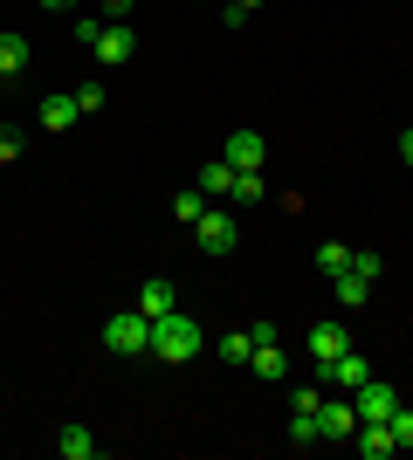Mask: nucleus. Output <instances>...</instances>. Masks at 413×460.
<instances>
[{
	"instance_id": "1",
	"label": "nucleus",
	"mask_w": 413,
	"mask_h": 460,
	"mask_svg": "<svg viewBox=\"0 0 413 460\" xmlns=\"http://www.w3.org/2000/svg\"><path fill=\"white\" fill-rule=\"evenodd\" d=\"M200 344H207V330H200L186 309L152 316V358H158V365H186V358H200Z\"/></svg>"
},
{
	"instance_id": "2",
	"label": "nucleus",
	"mask_w": 413,
	"mask_h": 460,
	"mask_svg": "<svg viewBox=\"0 0 413 460\" xmlns=\"http://www.w3.org/2000/svg\"><path fill=\"white\" fill-rule=\"evenodd\" d=\"M103 350H111V358H145V350H152V316H145V309H118V316L103 323Z\"/></svg>"
},
{
	"instance_id": "3",
	"label": "nucleus",
	"mask_w": 413,
	"mask_h": 460,
	"mask_svg": "<svg viewBox=\"0 0 413 460\" xmlns=\"http://www.w3.org/2000/svg\"><path fill=\"white\" fill-rule=\"evenodd\" d=\"M193 241H200V254H235V248H241L235 207H207V213L193 220Z\"/></svg>"
},
{
	"instance_id": "4",
	"label": "nucleus",
	"mask_w": 413,
	"mask_h": 460,
	"mask_svg": "<svg viewBox=\"0 0 413 460\" xmlns=\"http://www.w3.org/2000/svg\"><path fill=\"white\" fill-rule=\"evenodd\" d=\"M352 405H358V420H393L400 392H393V385H379V378H365V385H352Z\"/></svg>"
},
{
	"instance_id": "5",
	"label": "nucleus",
	"mask_w": 413,
	"mask_h": 460,
	"mask_svg": "<svg viewBox=\"0 0 413 460\" xmlns=\"http://www.w3.org/2000/svg\"><path fill=\"white\" fill-rule=\"evenodd\" d=\"M228 165L235 172H262V158H269V145H262V131H228Z\"/></svg>"
},
{
	"instance_id": "6",
	"label": "nucleus",
	"mask_w": 413,
	"mask_h": 460,
	"mask_svg": "<svg viewBox=\"0 0 413 460\" xmlns=\"http://www.w3.org/2000/svg\"><path fill=\"white\" fill-rule=\"evenodd\" d=\"M317 433H324V440H352V433H358V405L324 399V405H317Z\"/></svg>"
},
{
	"instance_id": "7",
	"label": "nucleus",
	"mask_w": 413,
	"mask_h": 460,
	"mask_svg": "<svg viewBox=\"0 0 413 460\" xmlns=\"http://www.w3.org/2000/svg\"><path fill=\"white\" fill-rule=\"evenodd\" d=\"M352 447H358L365 460H393V454H400V447H393V426H386V420H358Z\"/></svg>"
},
{
	"instance_id": "8",
	"label": "nucleus",
	"mask_w": 413,
	"mask_h": 460,
	"mask_svg": "<svg viewBox=\"0 0 413 460\" xmlns=\"http://www.w3.org/2000/svg\"><path fill=\"white\" fill-rule=\"evenodd\" d=\"M131 56H138V35L124 28V21H103V35H97V62H111V69H118V62H131Z\"/></svg>"
},
{
	"instance_id": "9",
	"label": "nucleus",
	"mask_w": 413,
	"mask_h": 460,
	"mask_svg": "<svg viewBox=\"0 0 413 460\" xmlns=\"http://www.w3.org/2000/svg\"><path fill=\"white\" fill-rule=\"evenodd\" d=\"M303 344H310V365H331L337 350H352V330H345V323H317Z\"/></svg>"
},
{
	"instance_id": "10",
	"label": "nucleus",
	"mask_w": 413,
	"mask_h": 460,
	"mask_svg": "<svg viewBox=\"0 0 413 460\" xmlns=\"http://www.w3.org/2000/svg\"><path fill=\"white\" fill-rule=\"evenodd\" d=\"M76 117H83L76 90H56V96H41V131H69Z\"/></svg>"
},
{
	"instance_id": "11",
	"label": "nucleus",
	"mask_w": 413,
	"mask_h": 460,
	"mask_svg": "<svg viewBox=\"0 0 413 460\" xmlns=\"http://www.w3.org/2000/svg\"><path fill=\"white\" fill-rule=\"evenodd\" d=\"M373 282H379V275H365V269L352 261V269L337 275V303H345V309H365V303H373Z\"/></svg>"
},
{
	"instance_id": "12",
	"label": "nucleus",
	"mask_w": 413,
	"mask_h": 460,
	"mask_svg": "<svg viewBox=\"0 0 413 460\" xmlns=\"http://www.w3.org/2000/svg\"><path fill=\"white\" fill-rule=\"evenodd\" d=\"M248 371H256L262 385H283V378H290V358H283V344H256V358H248Z\"/></svg>"
},
{
	"instance_id": "13",
	"label": "nucleus",
	"mask_w": 413,
	"mask_h": 460,
	"mask_svg": "<svg viewBox=\"0 0 413 460\" xmlns=\"http://www.w3.org/2000/svg\"><path fill=\"white\" fill-rule=\"evenodd\" d=\"M56 454H62V460H90V454H97V433L69 420V426H62V433H56Z\"/></svg>"
},
{
	"instance_id": "14",
	"label": "nucleus",
	"mask_w": 413,
	"mask_h": 460,
	"mask_svg": "<svg viewBox=\"0 0 413 460\" xmlns=\"http://www.w3.org/2000/svg\"><path fill=\"white\" fill-rule=\"evenodd\" d=\"M138 309H145V316H166V309H179V296H173V282H166V275H152V282L138 288Z\"/></svg>"
},
{
	"instance_id": "15",
	"label": "nucleus",
	"mask_w": 413,
	"mask_h": 460,
	"mask_svg": "<svg viewBox=\"0 0 413 460\" xmlns=\"http://www.w3.org/2000/svg\"><path fill=\"white\" fill-rule=\"evenodd\" d=\"M228 207H235V213L262 207V172H235V186H228Z\"/></svg>"
},
{
	"instance_id": "16",
	"label": "nucleus",
	"mask_w": 413,
	"mask_h": 460,
	"mask_svg": "<svg viewBox=\"0 0 413 460\" xmlns=\"http://www.w3.org/2000/svg\"><path fill=\"white\" fill-rule=\"evenodd\" d=\"M248 358H256V337H248V330H228V337H220V365H248Z\"/></svg>"
},
{
	"instance_id": "17",
	"label": "nucleus",
	"mask_w": 413,
	"mask_h": 460,
	"mask_svg": "<svg viewBox=\"0 0 413 460\" xmlns=\"http://www.w3.org/2000/svg\"><path fill=\"white\" fill-rule=\"evenodd\" d=\"M28 69V41L21 35H0V76H21Z\"/></svg>"
},
{
	"instance_id": "18",
	"label": "nucleus",
	"mask_w": 413,
	"mask_h": 460,
	"mask_svg": "<svg viewBox=\"0 0 413 460\" xmlns=\"http://www.w3.org/2000/svg\"><path fill=\"white\" fill-rule=\"evenodd\" d=\"M228 186H235V165H228V158L200 172V192H207V199H228Z\"/></svg>"
},
{
	"instance_id": "19",
	"label": "nucleus",
	"mask_w": 413,
	"mask_h": 460,
	"mask_svg": "<svg viewBox=\"0 0 413 460\" xmlns=\"http://www.w3.org/2000/svg\"><path fill=\"white\" fill-rule=\"evenodd\" d=\"M317 269H324V275H345V269H352V248H345V241H324V248H317Z\"/></svg>"
},
{
	"instance_id": "20",
	"label": "nucleus",
	"mask_w": 413,
	"mask_h": 460,
	"mask_svg": "<svg viewBox=\"0 0 413 460\" xmlns=\"http://www.w3.org/2000/svg\"><path fill=\"white\" fill-rule=\"evenodd\" d=\"M200 213H207V192H200V186H186V192L173 199V220H200Z\"/></svg>"
},
{
	"instance_id": "21",
	"label": "nucleus",
	"mask_w": 413,
	"mask_h": 460,
	"mask_svg": "<svg viewBox=\"0 0 413 460\" xmlns=\"http://www.w3.org/2000/svg\"><path fill=\"white\" fill-rule=\"evenodd\" d=\"M290 440L296 447H317V440H324V433H317V412H296V420H290Z\"/></svg>"
},
{
	"instance_id": "22",
	"label": "nucleus",
	"mask_w": 413,
	"mask_h": 460,
	"mask_svg": "<svg viewBox=\"0 0 413 460\" xmlns=\"http://www.w3.org/2000/svg\"><path fill=\"white\" fill-rule=\"evenodd\" d=\"M386 426H393V447H413V405H393Z\"/></svg>"
},
{
	"instance_id": "23",
	"label": "nucleus",
	"mask_w": 413,
	"mask_h": 460,
	"mask_svg": "<svg viewBox=\"0 0 413 460\" xmlns=\"http://www.w3.org/2000/svg\"><path fill=\"white\" fill-rule=\"evenodd\" d=\"M317 405H324V385H317V378L296 385V412H317Z\"/></svg>"
},
{
	"instance_id": "24",
	"label": "nucleus",
	"mask_w": 413,
	"mask_h": 460,
	"mask_svg": "<svg viewBox=\"0 0 413 460\" xmlns=\"http://www.w3.org/2000/svg\"><path fill=\"white\" fill-rule=\"evenodd\" d=\"M14 158H21V131H14V124H0V165H14Z\"/></svg>"
},
{
	"instance_id": "25",
	"label": "nucleus",
	"mask_w": 413,
	"mask_h": 460,
	"mask_svg": "<svg viewBox=\"0 0 413 460\" xmlns=\"http://www.w3.org/2000/svg\"><path fill=\"white\" fill-rule=\"evenodd\" d=\"M97 35H103V14H83L76 21V41H83V49H97Z\"/></svg>"
},
{
	"instance_id": "26",
	"label": "nucleus",
	"mask_w": 413,
	"mask_h": 460,
	"mask_svg": "<svg viewBox=\"0 0 413 460\" xmlns=\"http://www.w3.org/2000/svg\"><path fill=\"white\" fill-rule=\"evenodd\" d=\"M138 14V0H103V21H131Z\"/></svg>"
},
{
	"instance_id": "27",
	"label": "nucleus",
	"mask_w": 413,
	"mask_h": 460,
	"mask_svg": "<svg viewBox=\"0 0 413 460\" xmlns=\"http://www.w3.org/2000/svg\"><path fill=\"white\" fill-rule=\"evenodd\" d=\"M400 158H407V172H413V131H400Z\"/></svg>"
},
{
	"instance_id": "28",
	"label": "nucleus",
	"mask_w": 413,
	"mask_h": 460,
	"mask_svg": "<svg viewBox=\"0 0 413 460\" xmlns=\"http://www.w3.org/2000/svg\"><path fill=\"white\" fill-rule=\"evenodd\" d=\"M41 7H49V14H62V7H69V0H41Z\"/></svg>"
},
{
	"instance_id": "29",
	"label": "nucleus",
	"mask_w": 413,
	"mask_h": 460,
	"mask_svg": "<svg viewBox=\"0 0 413 460\" xmlns=\"http://www.w3.org/2000/svg\"><path fill=\"white\" fill-rule=\"evenodd\" d=\"M235 7H248V14H256V7H262V0H235Z\"/></svg>"
}]
</instances>
